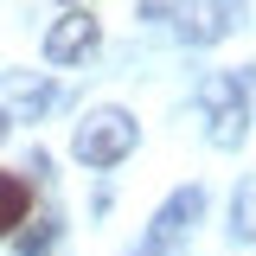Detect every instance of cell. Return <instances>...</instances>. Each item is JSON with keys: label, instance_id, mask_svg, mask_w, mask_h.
Listing matches in <instances>:
<instances>
[{"label": "cell", "instance_id": "obj_1", "mask_svg": "<svg viewBox=\"0 0 256 256\" xmlns=\"http://www.w3.org/2000/svg\"><path fill=\"white\" fill-rule=\"evenodd\" d=\"M134 141H141V122L128 109H90L77 122V134H70V154L84 166H116V160L134 154Z\"/></svg>", "mask_w": 256, "mask_h": 256}, {"label": "cell", "instance_id": "obj_2", "mask_svg": "<svg viewBox=\"0 0 256 256\" xmlns=\"http://www.w3.org/2000/svg\"><path fill=\"white\" fill-rule=\"evenodd\" d=\"M198 102H205V134H212V148H244V134H250V96H244V77H205L198 84Z\"/></svg>", "mask_w": 256, "mask_h": 256}, {"label": "cell", "instance_id": "obj_3", "mask_svg": "<svg viewBox=\"0 0 256 256\" xmlns=\"http://www.w3.org/2000/svg\"><path fill=\"white\" fill-rule=\"evenodd\" d=\"M198 212H205V192H198V186H180V192L154 212V224H148V237H141V250H134V256H173V244L198 224Z\"/></svg>", "mask_w": 256, "mask_h": 256}, {"label": "cell", "instance_id": "obj_4", "mask_svg": "<svg viewBox=\"0 0 256 256\" xmlns=\"http://www.w3.org/2000/svg\"><path fill=\"white\" fill-rule=\"evenodd\" d=\"M237 6L244 0H180L173 6V26H180L186 45H218L224 32L237 26Z\"/></svg>", "mask_w": 256, "mask_h": 256}, {"label": "cell", "instance_id": "obj_5", "mask_svg": "<svg viewBox=\"0 0 256 256\" xmlns=\"http://www.w3.org/2000/svg\"><path fill=\"white\" fill-rule=\"evenodd\" d=\"M96 45H102V20L96 13H64L58 26L45 32V58L52 64H84Z\"/></svg>", "mask_w": 256, "mask_h": 256}, {"label": "cell", "instance_id": "obj_6", "mask_svg": "<svg viewBox=\"0 0 256 256\" xmlns=\"http://www.w3.org/2000/svg\"><path fill=\"white\" fill-rule=\"evenodd\" d=\"M45 109H52L45 77H6V122H38Z\"/></svg>", "mask_w": 256, "mask_h": 256}, {"label": "cell", "instance_id": "obj_7", "mask_svg": "<svg viewBox=\"0 0 256 256\" xmlns=\"http://www.w3.org/2000/svg\"><path fill=\"white\" fill-rule=\"evenodd\" d=\"M20 224H32V180L26 173H0V237H13Z\"/></svg>", "mask_w": 256, "mask_h": 256}, {"label": "cell", "instance_id": "obj_8", "mask_svg": "<svg viewBox=\"0 0 256 256\" xmlns=\"http://www.w3.org/2000/svg\"><path fill=\"white\" fill-rule=\"evenodd\" d=\"M230 237L237 244H256V173L230 192Z\"/></svg>", "mask_w": 256, "mask_h": 256}, {"label": "cell", "instance_id": "obj_9", "mask_svg": "<svg viewBox=\"0 0 256 256\" xmlns=\"http://www.w3.org/2000/svg\"><path fill=\"white\" fill-rule=\"evenodd\" d=\"M52 237H58V218H38L26 237H20V256H45V250H52Z\"/></svg>", "mask_w": 256, "mask_h": 256}, {"label": "cell", "instance_id": "obj_10", "mask_svg": "<svg viewBox=\"0 0 256 256\" xmlns=\"http://www.w3.org/2000/svg\"><path fill=\"white\" fill-rule=\"evenodd\" d=\"M0 134H6V109H0Z\"/></svg>", "mask_w": 256, "mask_h": 256}]
</instances>
